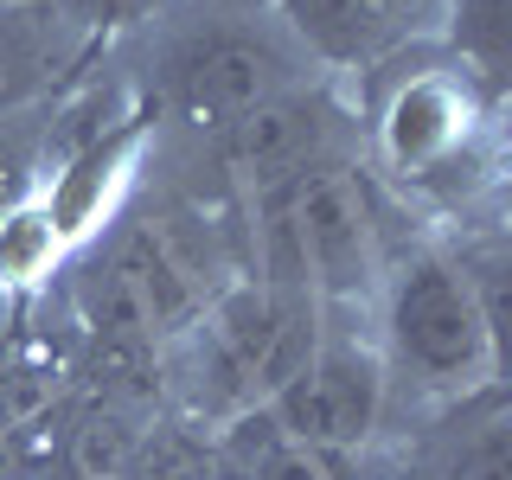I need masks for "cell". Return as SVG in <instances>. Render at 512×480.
<instances>
[{
    "mask_svg": "<svg viewBox=\"0 0 512 480\" xmlns=\"http://www.w3.org/2000/svg\"><path fill=\"white\" fill-rule=\"evenodd\" d=\"M359 167L397 212L474 224L500 205V96L455 45H423L359 77L352 96Z\"/></svg>",
    "mask_w": 512,
    "mask_h": 480,
    "instance_id": "obj_1",
    "label": "cell"
},
{
    "mask_svg": "<svg viewBox=\"0 0 512 480\" xmlns=\"http://www.w3.org/2000/svg\"><path fill=\"white\" fill-rule=\"evenodd\" d=\"M372 340L391 378V416H442L500 384V308L442 231H410L384 256Z\"/></svg>",
    "mask_w": 512,
    "mask_h": 480,
    "instance_id": "obj_2",
    "label": "cell"
},
{
    "mask_svg": "<svg viewBox=\"0 0 512 480\" xmlns=\"http://www.w3.org/2000/svg\"><path fill=\"white\" fill-rule=\"evenodd\" d=\"M148 58L128 77L148 109L160 141H186L199 148L224 122L250 116V109L276 103V96L320 84L314 58L288 39L276 13H231V7H180L160 26L141 32Z\"/></svg>",
    "mask_w": 512,
    "mask_h": 480,
    "instance_id": "obj_3",
    "label": "cell"
},
{
    "mask_svg": "<svg viewBox=\"0 0 512 480\" xmlns=\"http://www.w3.org/2000/svg\"><path fill=\"white\" fill-rule=\"evenodd\" d=\"M269 416L301 442L365 455L378 442V429L391 423V378H384L372 327L320 314V340L301 359V372L269 397Z\"/></svg>",
    "mask_w": 512,
    "mask_h": 480,
    "instance_id": "obj_4",
    "label": "cell"
},
{
    "mask_svg": "<svg viewBox=\"0 0 512 480\" xmlns=\"http://www.w3.org/2000/svg\"><path fill=\"white\" fill-rule=\"evenodd\" d=\"M269 13L333 84L423 45H448V26H455V0H276Z\"/></svg>",
    "mask_w": 512,
    "mask_h": 480,
    "instance_id": "obj_5",
    "label": "cell"
},
{
    "mask_svg": "<svg viewBox=\"0 0 512 480\" xmlns=\"http://www.w3.org/2000/svg\"><path fill=\"white\" fill-rule=\"evenodd\" d=\"M96 45L58 0H0V122L58 103L90 71Z\"/></svg>",
    "mask_w": 512,
    "mask_h": 480,
    "instance_id": "obj_6",
    "label": "cell"
},
{
    "mask_svg": "<svg viewBox=\"0 0 512 480\" xmlns=\"http://www.w3.org/2000/svg\"><path fill=\"white\" fill-rule=\"evenodd\" d=\"M212 448L231 474L244 480H365V455L352 448H320V442H301L269 416V404H256L244 416L212 429Z\"/></svg>",
    "mask_w": 512,
    "mask_h": 480,
    "instance_id": "obj_7",
    "label": "cell"
},
{
    "mask_svg": "<svg viewBox=\"0 0 512 480\" xmlns=\"http://www.w3.org/2000/svg\"><path fill=\"white\" fill-rule=\"evenodd\" d=\"M455 429L436 442L423 480H512V448H506V404L500 384L448 410Z\"/></svg>",
    "mask_w": 512,
    "mask_h": 480,
    "instance_id": "obj_8",
    "label": "cell"
},
{
    "mask_svg": "<svg viewBox=\"0 0 512 480\" xmlns=\"http://www.w3.org/2000/svg\"><path fill=\"white\" fill-rule=\"evenodd\" d=\"M122 480H218L212 429L186 423V416H154L148 442H141L135 468H128Z\"/></svg>",
    "mask_w": 512,
    "mask_h": 480,
    "instance_id": "obj_9",
    "label": "cell"
},
{
    "mask_svg": "<svg viewBox=\"0 0 512 480\" xmlns=\"http://www.w3.org/2000/svg\"><path fill=\"white\" fill-rule=\"evenodd\" d=\"M45 167H52V103L0 122V218L39 192Z\"/></svg>",
    "mask_w": 512,
    "mask_h": 480,
    "instance_id": "obj_10",
    "label": "cell"
},
{
    "mask_svg": "<svg viewBox=\"0 0 512 480\" xmlns=\"http://www.w3.org/2000/svg\"><path fill=\"white\" fill-rule=\"evenodd\" d=\"M58 7L71 13V26L96 52H116V45H135L148 26H160L180 0H58Z\"/></svg>",
    "mask_w": 512,
    "mask_h": 480,
    "instance_id": "obj_11",
    "label": "cell"
},
{
    "mask_svg": "<svg viewBox=\"0 0 512 480\" xmlns=\"http://www.w3.org/2000/svg\"><path fill=\"white\" fill-rule=\"evenodd\" d=\"M192 7H231V13H269L276 0H192Z\"/></svg>",
    "mask_w": 512,
    "mask_h": 480,
    "instance_id": "obj_12",
    "label": "cell"
},
{
    "mask_svg": "<svg viewBox=\"0 0 512 480\" xmlns=\"http://www.w3.org/2000/svg\"><path fill=\"white\" fill-rule=\"evenodd\" d=\"M218 480H244V474H231V468H224V461H218Z\"/></svg>",
    "mask_w": 512,
    "mask_h": 480,
    "instance_id": "obj_13",
    "label": "cell"
},
{
    "mask_svg": "<svg viewBox=\"0 0 512 480\" xmlns=\"http://www.w3.org/2000/svg\"><path fill=\"white\" fill-rule=\"evenodd\" d=\"M0 468H7V448H0Z\"/></svg>",
    "mask_w": 512,
    "mask_h": 480,
    "instance_id": "obj_14",
    "label": "cell"
}]
</instances>
